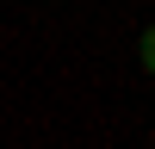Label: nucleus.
Returning a JSON list of instances; mask_svg holds the SVG:
<instances>
[{"mask_svg": "<svg viewBox=\"0 0 155 149\" xmlns=\"http://www.w3.org/2000/svg\"><path fill=\"white\" fill-rule=\"evenodd\" d=\"M137 56H143V68L155 74V25H149V31H143V37H137Z\"/></svg>", "mask_w": 155, "mask_h": 149, "instance_id": "nucleus-1", "label": "nucleus"}]
</instances>
